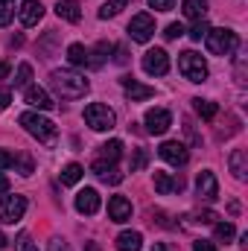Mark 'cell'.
Wrapping results in <instances>:
<instances>
[{"label":"cell","mask_w":248,"mask_h":251,"mask_svg":"<svg viewBox=\"0 0 248 251\" xmlns=\"http://www.w3.org/2000/svg\"><path fill=\"white\" fill-rule=\"evenodd\" d=\"M99 204H102V201H99V193L94 187H85V190L76 193V210H79V213L94 216V213L99 210Z\"/></svg>","instance_id":"7c38bea8"},{"label":"cell","mask_w":248,"mask_h":251,"mask_svg":"<svg viewBox=\"0 0 248 251\" xmlns=\"http://www.w3.org/2000/svg\"><path fill=\"white\" fill-rule=\"evenodd\" d=\"M193 108H196V114L201 117V120H213L216 117V102H210V100H193Z\"/></svg>","instance_id":"484cf974"},{"label":"cell","mask_w":248,"mask_h":251,"mask_svg":"<svg viewBox=\"0 0 248 251\" xmlns=\"http://www.w3.org/2000/svg\"><path fill=\"white\" fill-rule=\"evenodd\" d=\"M3 246H6V237H3V234H0V249H3Z\"/></svg>","instance_id":"ee69618b"},{"label":"cell","mask_w":248,"mask_h":251,"mask_svg":"<svg viewBox=\"0 0 248 251\" xmlns=\"http://www.w3.org/2000/svg\"><path fill=\"white\" fill-rule=\"evenodd\" d=\"M9 193V178L3 176V170H0V196H6Z\"/></svg>","instance_id":"60d3db41"},{"label":"cell","mask_w":248,"mask_h":251,"mask_svg":"<svg viewBox=\"0 0 248 251\" xmlns=\"http://www.w3.org/2000/svg\"><path fill=\"white\" fill-rule=\"evenodd\" d=\"M6 73H9V64H3V62H0V79H3Z\"/></svg>","instance_id":"b9f144b4"},{"label":"cell","mask_w":248,"mask_h":251,"mask_svg":"<svg viewBox=\"0 0 248 251\" xmlns=\"http://www.w3.org/2000/svg\"><path fill=\"white\" fill-rule=\"evenodd\" d=\"M152 251H170V249H167L164 243H158V246H155V249H152Z\"/></svg>","instance_id":"7bdbcfd3"},{"label":"cell","mask_w":248,"mask_h":251,"mask_svg":"<svg viewBox=\"0 0 248 251\" xmlns=\"http://www.w3.org/2000/svg\"><path fill=\"white\" fill-rule=\"evenodd\" d=\"M15 18V0H0V26H9Z\"/></svg>","instance_id":"4dcf8cb0"},{"label":"cell","mask_w":248,"mask_h":251,"mask_svg":"<svg viewBox=\"0 0 248 251\" xmlns=\"http://www.w3.org/2000/svg\"><path fill=\"white\" fill-rule=\"evenodd\" d=\"M82 176H85V170H82L79 164H67V167L62 170V184L73 187V184H79V181H82Z\"/></svg>","instance_id":"d4e9b609"},{"label":"cell","mask_w":248,"mask_h":251,"mask_svg":"<svg viewBox=\"0 0 248 251\" xmlns=\"http://www.w3.org/2000/svg\"><path fill=\"white\" fill-rule=\"evenodd\" d=\"M88 56H91V50L85 44H70L67 47V62L73 64V67H85L88 64Z\"/></svg>","instance_id":"7402d4cb"},{"label":"cell","mask_w":248,"mask_h":251,"mask_svg":"<svg viewBox=\"0 0 248 251\" xmlns=\"http://www.w3.org/2000/svg\"><path fill=\"white\" fill-rule=\"evenodd\" d=\"M29 79H32V67L29 64H21L18 73H15V88H29Z\"/></svg>","instance_id":"f546056e"},{"label":"cell","mask_w":248,"mask_h":251,"mask_svg":"<svg viewBox=\"0 0 248 251\" xmlns=\"http://www.w3.org/2000/svg\"><path fill=\"white\" fill-rule=\"evenodd\" d=\"M196 219H198V222H204V225H216V219H219V216H216L213 210H201Z\"/></svg>","instance_id":"74e56055"},{"label":"cell","mask_w":248,"mask_h":251,"mask_svg":"<svg viewBox=\"0 0 248 251\" xmlns=\"http://www.w3.org/2000/svg\"><path fill=\"white\" fill-rule=\"evenodd\" d=\"M231 173H234V178H240V181H246V173H248V158L243 149H234L231 152Z\"/></svg>","instance_id":"44dd1931"},{"label":"cell","mask_w":248,"mask_h":251,"mask_svg":"<svg viewBox=\"0 0 248 251\" xmlns=\"http://www.w3.org/2000/svg\"><path fill=\"white\" fill-rule=\"evenodd\" d=\"M15 251H38V246L32 243L29 234H18V240H15Z\"/></svg>","instance_id":"d6a6232c"},{"label":"cell","mask_w":248,"mask_h":251,"mask_svg":"<svg viewBox=\"0 0 248 251\" xmlns=\"http://www.w3.org/2000/svg\"><path fill=\"white\" fill-rule=\"evenodd\" d=\"M184 15L187 18H193V21H201L204 18V12H207V0H184Z\"/></svg>","instance_id":"603a6c76"},{"label":"cell","mask_w":248,"mask_h":251,"mask_svg":"<svg viewBox=\"0 0 248 251\" xmlns=\"http://www.w3.org/2000/svg\"><path fill=\"white\" fill-rule=\"evenodd\" d=\"M237 237V228L231 225V222H216V240H222V243H231Z\"/></svg>","instance_id":"f1b7e54d"},{"label":"cell","mask_w":248,"mask_h":251,"mask_svg":"<svg viewBox=\"0 0 248 251\" xmlns=\"http://www.w3.org/2000/svg\"><path fill=\"white\" fill-rule=\"evenodd\" d=\"M146 164H149V155H146V149H134V158H131V173L143 170Z\"/></svg>","instance_id":"836d02e7"},{"label":"cell","mask_w":248,"mask_h":251,"mask_svg":"<svg viewBox=\"0 0 248 251\" xmlns=\"http://www.w3.org/2000/svg\"><path fill=\"white\" fill-rule=\"evenodd\" d=\"M24 100H26V102H29L32 108H38V111H50V108L56 105V102L50 100V94H47L44 88H32V85L26 88V94H24Z\"/></svg>","instance_id":"ac0fdd59"},{"label":"cell","mask_w":248,"mask_h":251,"mask_svg":"<svg viewBox=\"0 0 248 251\" xmlns=\"http://www.w3.org/2000/svg\"><path fill=\"white\" fill-rule=\"evenodd\" d=\"M193 251H216V246H213L210 240H198V243L193 246Z\"/></svg>","instance_id":"ab89813d"},{"label":"cell","mask_w":248,"mask_h":251,"mask_svg":"<svg viewBox=\"0 0 248 251\" xmlns=\"http://www.w3.org/2000/svg\"><path fill=\"white\" fill-rule=\"evenodd\" d=\"M56 15H59L62 21H67V24H76V21L82 18V6H79L76 0H59V3H56Z\"/></svg>","instance_id":"d6986e66"},{"label":"cell","mask_w":248,"mask_h":251,"mask_svg":"<svg viewBox=\"0 0 248 251\" xmlns=\"http://www.w3.org/2000/svg\"><path fill=\"white\" fill-rule=\"evenodd\" d=\"M155 190H158L161 196H173V193H181V190H184V181H181L178 176H173V173L155 170Z\"/></svg>","instance_id":"4fadbf2b"},{"label":"cell","mask_w":248,"mask_h":251,"mask_svg":"<svg viewBox=\"0 0 248 251\" xmlns=\"http://www.w3.org/2000/svg\"><path fill=\"white\" fill-rule=\"evenodd\" d=\"M18 18H21L24 26H35V24L44 18V6H41V0H24L21 9H18Z\"/></svg>","instance_id":"5bb4252c"},{"label":"cell","mask_w":248,"mask_h":251,"mask_svg":"<svg viewBox=\"0 0 248 251\" xmlns=\"http://www.w3.org/2000/svg\"><path fill=\"white\" fill-rule=\"evenodd\" d=\"M111 50H114V47H111L108 41H99V44H97V50H94V53L88 56V64H91V67H102Z\"/></svg>","instance_id":"cb8c5ba5"},{"label":"cell","mask_w":248,"mask_h":251,"mask_svg":"<svg viewBox=\"0 0 248 251\" xmlns=\"http://www.w3.org/2000/svg\"><path fill=\"white\" fill-rule=\"evenodd\" d=\"M9 102H12V91L9 88H0V111H6Z\"/></svg>","instance_id":"f35d334b"},{"label":"cell","mask_w":248,"mask_h":251,"mask_svg":"<svg viewBox=\"0 0 248 251\" xmlns=\"http://www.w3.org/2000/svg\"><path fill=\"white\" fill-rule=\"evenodd\" d=\"M164 35H167V41H175V38L184 35V26H181V24H170V26L164 29Z\"/></svg>","instance_id":"e575fe53"},{"label":"cell","mask_w":248,"mask_h":251,"mask_svg":"<svg viewBox=\"0 0 248 251\" xmlns=\"http://www.w3.org/2000/svg\"><path fill=\"white\" fill-rule=\"evenodd\" d=\"M207 29H210V24L201 18V21H196V24H193V29H190V38H193V41H201V38L207 35Z\"/></svg>","instance_id":"1f68e13d"},{"label":"cell","mask_w":248,"mask_h":251,"mask_svg":"<svg viewBox=\"0 0 248 251\" xmlns=\"http://www.w3.org/2000/svg\"><path fill=\"white\" fill-rule=\"evenodd\" d=\"M146 3H149L155 12H170V9L175 6V0H146Z\"/></svg>","instance_id":"8d00e7d4"},{"label":"cell","mask_w":248,"mask_h":251,"mask_svg":"<svg viewBox=\"0 0 248 251\" xmlns=\"http://www.w3.org/2000/svg\"><path fill=\"white\" fill-rule=\"evenodd\" d=\"M15 155L9 152V149H0V170H9V167H15Z\"/></svg>","instance_id":"d590c367"},{"label":"cell","mask_w":248,"mask_h":251,"mask_svg":"<svg viewBox=\"0 0 248 251\" xmlns=\"http://www.w3.org/2000/svg\"><path fill=\"white\" fill-rule=\"evenodd\" d=\"M99 149H102V158H105V161L117 164V158L123 155V140H108V143H102Z\"/></svg>","instance_id":"83f0119b"},{"label":"cell","mask_w":248,"mask_h":251,"mask_svg":"<svg viewBox=\"0 0 248 251\" xmlns=\"http://www.w3.org/2000/svg\"><path fill=\"white\" fill-rule=\"evenodd\" d=\"M24 213H26V199L24 196H3V201H0V219L6 225L21 222Z\"/></svg>","instance_id":"8992f818"},{"label":"cell","mask_w":248,"mask_h":251,"mask_svg":"<svg viewBox=\"0 0 248 251\" xmlns=\"http://www.w3.org/2000/svg\"><path fill=\"white\" fill-rule=\"evenodd\" d=\"M50 88L62 97V100H82L88 94V79L79 76L76 70H53L50 73Z\"/></svg>","instance_id":"6da1fadb"},{"label":"cell","mask_w":248,"mask_h":251,"mask_svg":"<svg viewBox=\"0 0 248 251\" xmlns=\"http://www.w3.org/2000/svg\"><path fill=\"white\" fill-rule=\"evenodd\" d=\"M108 219L111 222H125L131 219V201L125 196H111L108 199Z\"/></svg>","instance_id":"9a60e30c"},{"label":"cell","mask_w":248,"mask_h":251,"mask_svg":"<svg viewBox=\"0 0 248 251\" xmlns=\"http://www.w3.org/2000/svg\"><path fill=\"white\" fill-rule=\"evenodd\" d=\"M143 123H146L149 134H167V128L173 126V114L167 108H149L146 117H143Z\"/></svg>","instance_id":"9c48e42d"},{"label":"cell","mask_w":248,"mask_h":251,"mask_svg":"<svg viewBox=\"0 0 248 251\" xmlns=\"http://www.w3.org/2000/svg\"><path fill=\"white\" fill-rule=\"evenodd\" d=\"M143 70H146L149 76H164V73L170 70V56H167V50H161V47L146 50V53H143Z\"/></svg>","instance_id":"ba28073f"},{"label":"cell","mask_w":248,"mask_h":251,"mask_svg":"<svg viewBox=\"0 0 248 251\" xmlns=\"http://www.w3.org/2000/svg\"><path fill=\"white\" fill-rule=\"evenodd\" d=\"M128 35H131V41L146 44V41L155 35V21H152V15H146V12L134 15V18H131V24H128Z\"/></svg>","instance_id":"52a82bcc"},{"label":"cell","mask_w":248,"mask_h":251,"mask_svg":"<svg viewBox=\"0 0 248 251\" xmlns=\"http://www.w3.org/2000/svg\"><path fill=\"white\" fill-rule=\"evenodd\" d=\"M123 91H125V97H128L131 102H140V100H149V97H155V88H149V85H140V82H134L131 76H125V79H123Z\"/></svg>","instance_id":"e0dca14e"},{"label":"cell","mask_w":248,"mask_h":251,"mask_svg":"<svg viewBox=\"0 0 248 251\" xmlns=\"http://www.w3.org/2000/svg\"><path fill=\"white\" fill-rule=\"evenodd\" d=\"M140 246H143L140 231H123L117 237V251H140Z\"/></svg>","instance_id":"ffe728a7"},{"label":"cell","mask_w":248,"mask_h":251,"mask_svg":"<svg viewBox=\"0 0 248 251\" xmlns=\"http://www.w3.org/2000/svg\"><path fill=\"white\" fill-rule=\"evenodd\" d=\"M178 70H181V76L190 79V82H204L207 79V62L198 56V53H193V50H187L178 56Z\"/></svg>","instance_id":"5b68a950"},{"label":"cell","mask_w":248,"mask_h":251,"mask_svg":"<svg viewBox=\"0 0 248 251\" xmlns=\"http://www.w3.org/2000/svg\"><path fill=\"white\" fill-rule=\"evenodd\" d=\"M204 44H207V50H210L213 56H231V53L237 50L240 38H237L234 29H225V26H222V29H207Z\"/></svg>","instance_id":"3957f363"},{"label":"cell","mask_w":248,"mask_h":251,"mask_svg":"<svg viewBox=\"0 0 248 251\" xmlns=\"http://www.w3.org/2000/svg\"><path fill=\"white\" fill-rule=\"evenodd\" d=\"M125 3H128V0H105V3L99 6V18H102V21H108V18L120 15V12L125 9Z\"/></svg>","instance_id":"4316f807"},{"label":"cell","mask_w":248,"mask_h":251,"mask_svg":"<svg viewBox=\"0 0 248 251\" xmlns=\"http://www.w3.org/2000/svg\"><path fill=\"white\" fill-rule=\"evenodd\" d=\"M158 155H161L167 164H173V167H184L187 161H190L187 146H184V143H178V140H167V143H161Z\"/></svg>","instance_id":"30bf717a"},{"label":"cell","mask_w":248,"mask_h":251,"mask_svg":"<svg viewBox=\"0 0 248 251\" xmlns=\"http://www.w3.org/2000/svg\"><path fill=\"white\" fill-rule=\"evenodd\" d=\"M196 193H198L201 199H207V201L219 199V181H216V176H213L210 170H201V173H198V178H196Z\"/></svg>","instance_id":"8fae6325"},{"label":"cell","mask_w":248,"mask_h":251,"mask_svg":"<svg viewBox=\"0 0 248 251\" xmlns=\"http://www.w3.org/2000/svg\"><path fill=\"white\" fill-rule=\"evenodd\" d=\"M21 126L32 134V137H38L41 143H53L56 140V134H59V128L53 120H47L44 114H38V111H24L21 114Z\"/></svg>","instance_id":"7a4b0ae2"},{"label":"cell","mask_w":248,"mask_h":251,"mask_svg":"<svg viewBox=\"0 0 248 251\" xmlns=\"http://www.w3.org/2000/svg\"><path fill=\"white\" fill-rule=\"evenodd\" d=\"M85 123L91 126L94 131H111L114 123H117V114L108 105H102V102H91L85 108Z\"/></svg>","instance_id":"277c9868"},{"label":"cell","mask_w":248,"mask_h":251,"mask_svg":"<svg viewBox=\"0 0 248 251\" xmlns=\"http://www.w3.org/2000/svg\"><path fill=\"white\" fill-rule=\"evenodd\" d=\"M91 173H94L97 178H102V181H111V184H120V181H123V173H117L114 164L105 161V158H97V161L91 164Z\"/></svg>","instance_id":"2e32d148"}]
</instances>
